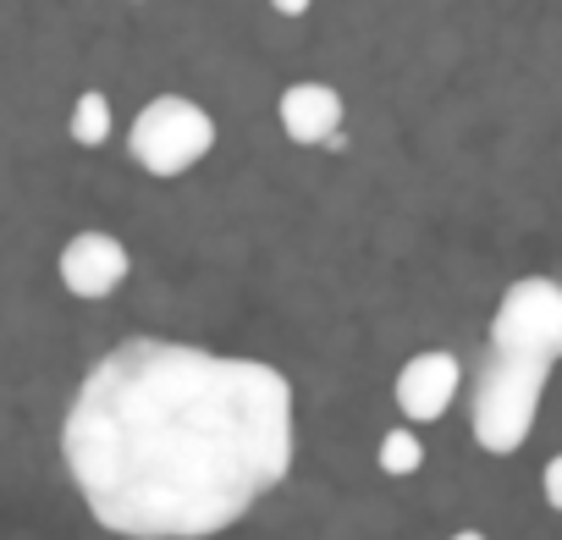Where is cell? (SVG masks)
Instances as JSON below:
<instances>
[{
	"instance_id": "cell-2",
	"label": "cell",
	"mask_w": 562,
	"mask_h": 540,
	"mask_svg": "<svg viewBox=\"0 0 562 540\" xmlns=\"http://www.w3.org/2000/svg\"><path fill=\"white\" fill-rule=\"evenodd\" d=\"M546 381H551L546 364L485 353L480 381H474V414H469V425H474V441L491 458H507V452H518L529 441L535 414H540V397H546Z\"/></svg>"
},
{
	"instance_id": "cell-5",
	"label": "cell",
	"mask_w": 562,
	"mask_h": 540,
	"mask_svg": "<svg viewBox=\"0 0 562 540\" xmlns=\"http://www.w3.org/2000/svg\"><path fill=\"white\" fill-rule=\"evenodd\" d=\"M56 270H61V288L72 299H111L127 282L133 259H127V243L122 237H111V232H78V237H67Z\"/></svg>"
},
{
	"instance_id": "cell-3",
	"label": "cell",
	"mask_w": 562,
	"mask_h": 540,
	"mask_svg": "<svg viewBox=\"0 0 562 540\" xmlns=\"http://www.w3.org/2000/svg\"><path fill=\"white\" fill-rule=\"evenodd\" d=\"M127 149L149 177H182L215 149V122L188 94H155L138 111V122L127 133Z\"/></svg>"
},
{
	"instance_id": "cell-10",
	"label": "cell",
	"mask_w": 562,
	"mask_h": 540,
	"mask_svg": "<svg viewBox=\"0 0 562 540\" xmlns=\"http://www.w3.org/2000/svg\"><path fill=\"white\" fill-rule=\"evenodd\" d=\"M540 491H546V502H551V507L562 513V452H557V458L546 463V474H540Z\"/></svg>"
},
{
	"instance_id": "cell-1",
	"label": "cell",
	"mask_w": 562,
	"mask_h": 540,
	"mask_svg": "<svg viewBox=\"0 0 562 540\" xmlns=\"http://www.w3.org/2000/svg\"><path fill=\"white\" fill-rule=\"evenodd\" d=\"M61 452L111 535L204 540L288 480L293 386L259 359L133 337L83 375Z\"/></svg>"
},
{
	"instance_id": "cell-4",
	"label": "cell",
	"mask_w": 562,
	"mask_h": 540,
	"mask_svg": "<svg viewBox=\"0 0 562 540\" xmlns=\"http://www.w3.org/2000/svg\"><path fill=\"white\" fill-rule=\"evenodd\" d=\"M491 353L529 359V364L551 370L562 359V282H551V277L513 282L491 315Z\"/></svg>"
},
{
	"instance_id": "cell-9",
	"label": "cell",
	"mask_w": 562,
	"mask_h": 540,
	"mask_svg": "<svg viewBox=\"0 0 562 540\" xmlns=\"http://www.w3.org/2000/svg\"><path fill=\"white\" fill-rule=\"evenodd\" d=\"M419 463H425V441H419L414 430H386V436H381V469H386V474L403 480V474H414Z\"/></svg>"
},
{
	"instance_id": "cell-8",
	"label": "cell",
	"mask_w": 562,
	"mask_h": 540,
	"mask_svg": "<svg viewBox=\"0 0 562 540\" xmlns=\"http://www.w3.org/2000/svg\"><path fill=\"white\" fill-rule=\"evenodd\" d=\"M111 100L100 94V89H83L78 100H72V116H67V133H72V144H83V149H100V144H111Z\"/></svg>"
},
{
	"instance_id": "cell-11",
	"label": "cell",
	"mask_w": 562,
	"mask_h": 540,
	"mask_svg": "<svg viewBox=\"0 0 562 540\" xmlns=\"http://www.w3.org/2000/svg\"><path fill=\"white\" fill-rule=\"evenodd\" d=\"M315 7V0H270V12H281V18H304Z\"/></svg>"
},
{
	"instance_id": "cell-12",
	"label": "cell",
	"mask_w": 562,
	"mask_h": 540,
	"mask_svg": "<svg viewBox=\"0 0 562 540\" xmlns=\"http://www.w3.org/2000/svg\"><path fill=\"white\" fill-rule=\"evenodd\" d=\"M447 540H485L480 529H458V535H447Z\"/></svg>"
},
{
	"instance_id": "cell-6",
	"label": "cell",
	"mask_w": 562,
	"mask_h": 540,
	"mask_svg": "<svg viewBox=\"0 0 562 540\" xmlns=\"http://www.w3.org/2000/svg\"><path fill=\"white\" fill-rule=\"evenodd\" d=\"M458 381H463V370H458L452 353H414V359L397 370V408H403V419L436 425V419L452 408Z\"/></svg>"
},
{
	"instance_id": "cell-7",
	"label": "cell",
	"mask_w": 562,
	"mask_h": 540,
	"mask_svg": "<svg viewBox=\"0 0 562 540\" xmlns=\"http://www.w3.org/2000/svg\"><path fill=\"white\" fill-rule=\"evenodd\" d=\"M276 116H281V133H288L293 144H304V149H315V144L342 149V94L331 83H293V89H281Z\"/></svg>"
}]
</instances>
